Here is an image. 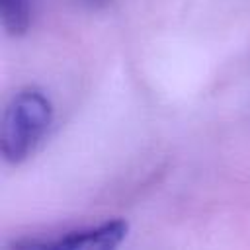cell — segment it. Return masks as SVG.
<instances>
[{"label":"cell","instance_id":"2","mask_svg":"<svg viewBox=\"0 0 250 250\" xmlns=\"http://www.w3.org/2000/svg\"><path fill=\"white\" fill-rule=\"evenodd\" d=\"M129 232V223L123 219L104 221L92 227L70 229L51 236H35L14 242V248L23 250H111L117 248Z\"/></svg>","mask_w":250,"mask_h":250},{"label":"cell","instance_id":"1","mask_svg":"<svg viewBox=\"0 0 250 250\" xmlns=\"http://www.w3.org/2000/svg\"><path fill=\"white\" fill-rule=\"evenodd\" d=\"M53 123V104L45 92L23 88L6 104L0 123V152L6 162L20 164L33 154Z\"/></svg>","mask_w":250,"mask_h":250},{"label":"cell","instance_id":"3","mask_svg":"<svg viewBox=\"0 0 250 250\" xmlns=\"http://www.w3.org/2000/svg\"><path fill=\"white\" fill-rule=\"evenodd\" d=\"M0 14L10 35H23L31 23V0H0Z\"/></svg>","mask_w":250,"mask_h":250}]
</instances>
